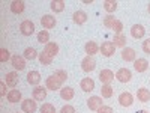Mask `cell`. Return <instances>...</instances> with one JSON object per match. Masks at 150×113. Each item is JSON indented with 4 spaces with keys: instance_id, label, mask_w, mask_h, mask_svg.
Segmentation results:
<instances>
[{
    "instance_id": "6da1fadb",
    "label": "cell",
    "mask_w": 150,
    "mask_h": 113,
    "mask_svg": "<svg viewBox=\"0 0 150 113\" xmlns=\"http://www.w3.org/2000/svg\"><path fill=\"white\" fill-rule=\"evenodd\" d=\"M99 51H101V54L105 56V57H111L116 51V45L111 41H105V42H102L101 47H99Z\"/></svg>"
},
{
    "instance_id": "7402d4cb",
    "label": "cell",
    "mask_w": 150,
    "mask_h": 113,
    "mask_svg": "<svg viewBox=\"0 0 150 113\" xmlns=\"http://www.w3.org/2000/svg\"><path fill=\"white\" fill-rule=\"evenodd\" d=\"M44 51H45L50 57H54V56L59 53V45H57L56 42H48V44L45 45V48H44Z\"/></svg>"
},
{
    "instance_id": "4dcf8cb0",
    "label": "cell",
    "mask_w": 150,
    "mask_h": 113,
    "mask_svg": "<svg viewBox=\"0 0 150 113\" xmlns=\"http://www.w3.org/2000/svg\"><path fill=\"white\" fill-rule=\"evenodd\" d=\"M48 41H50V33H48V30H41L39 33H38V42L47 45Z\"/></svg>"
},
{
    "instance_id": "9a60e30c",
    "label": "cell",
    "mask_w": 150,
    "mask_h": 113,
    "mask_svg": "<svg viewBox=\"0 0 150 113\" xmlns=\"http://www.w3.org/2000/svg\"><path fill=\"white\" fill-rule=\"evenodd\" d=\"M134 68H135L137 72H144V71H147V68H149L147 59H143V57L137 59V60L134 62Z\"/></svg>"
},
{
    "instance_id": "f546056e",
    "label": "cell",
    "mask_w": 150,
    "mask_h": 113,
    "mask_svg": "<svg viewBox=\"0 0 150 113\" xmlns=\"http://www.w3.org/2000/svg\"><path fill=\"white\" fill-rule=\"evenodd\" d=\"M104 9L111 14V12H114L117 9V2L116 0H105L104 2Z\"/></svg>"
},
{
    "instance_id": "b9f144b4",
    "label": "cell",
    "mask_w": 150,
    "mask_h": 113,
    "mask_svg": "<svg viewBox=\"0 0 150 113\" xmlns=\"http://www.w3.org/2000/svg\"><path fill=\"white\" fill-rule=\"evenodd\" d=\"M137 113H149V112H146V110H140V112H137Z\"/></svg>"
},
{
    "instance_id": "277c9868",
    "label": "cell",
    "mask_w": 150,
    "mask_h": 113,
    "mask_svg": "<svg viewBox=\"0 0 150 113\" xmlns=\"http://www.w3.org/2000/svg\"><path fill=\"white\" fill-rule=\"evenodd\" d=\"M114 72H112L111 69H102L101 72H99V80L102 82V84H111V82L114 80Z\"/></svg>"
},
{
    "instance_id": "83f0119b",
    "label": "cell",
    "mask_w": 150,
    "mask_h": 113,
    "mask_svg": "<svg viewBox=\"0 0 150 113\" xmlns=\"http://www.w3.org/2000/svg\"><path fill=\"white\" fill-rule=\"evenodd\" d=\"M36 57H39V54H38V51L33 48V47H29L24 50V59H29V60H33Z\"/></svg>"
},
{
    "instance_id": "ab89813d",
    "label": "cell",
    "mask_w": 150,
    "mask_h": 113,
    "mask_svg": "<svg viewBox=\"0 0 150 113\" xmlns=\"http://www.w3.org/2000/svg\"><path fill=\"white\" fill-rule=\"evenodd\" d=\"M98 113H114V110H112V107H110V106H102L98 110Z\"/></svg>"
},
{
    "instance_id": "8992f818",
    "label": "cell",
    "mask_w": 150,
    "mask_h": 113,
    "mask_svg": "<svg viewBox=\"0 0 150 113\" xmlns=\"http://www.w3.org/2000/svg\"><path fill=\"white\" fill-rule=\"evenodd\" d=\"M47 87H44V86H35V89H33V92H32V95H33V99L35 101H44V99L47 98Z\"/></svg>"
},
{
    "instance_id": "d6a6232c",
    "label": "cell",
    "mask_w": 150,
    "mask_h": 113,
    "mask_svg": "<svg viewBox=\"0 0 150 113\" xmlns=\"http://www.w3.org/2000/svg\"><path fill=\"white\" fill-rule=\"evenodd\" d=\"M53 75H54V77H56V79H57V80H59L62 84H63V83L66 82V79H68V74H66V71H63V69H59V71H56Z\"/></svg>"
},
{
    "instance_id": "d590c367",
    "label": "cell",
    "mask_w": 150,
    "mask_h": 113,
    "mask_svg": "<svg viewBox=\"0 0 150 113\" xmlns=\"http://www.w3.org/2000/svg\"><path fill=\"white\" fill-rule=\"evenodd\" d=\"M9 57H11L9 50H6V48H2V50H0V62H8Z\"/></svg>"
},
{
    "instance_id": "484cf974",
    "label": "cell",
    "mask_w": 150,
    "mask_h": 113,
    "mask_svg": "<svg viewBox=\"0 0 150 113\" xmlns=\"http://www.w3.org/2000/svg\"><path fill=\"white\" fill-rule=\"evenodd\" d=\"M75 95V91L72 89V87H62L60 89V97L66 99V101H69V99H72Z\"/></svg>"
},
{
    "instance_id": "5b68a950",
    "label": "cell",
    "mask_w": 150,
    "mask_h": 113,
    "mask_svg": "<svg viewBox=\"0 0 150 113\" xmlns=\"http://www.w3.org/2000/svg\"><path fill=\"white\" fill-rule=\"evenodd\" d=\"M96 68V62H95V59L92 57V56H87V57H84L83 60H81V69L84 71V72H90V71H93Z\"/></svg>"
},
{
    "instance_id": "8d00e7d4",
    "label": "cell",
    "mask_w": 150,
    "mask_h": 113,
    "mask_svg": "<svg viewBox=\"0 0 150 113\" xmlns=\"http://www.w3.org/2000/svg\"><path fill=\"white\" fill-rule=\"evenodd\" d=\"M112 30H114V35H120L122 30H123V23L120 20H116L114 26H112Z\"/></svg>"
},
{
    "instance_id": "cb8c5ba5",
    "label": "cell",
    "mask_w": 150,
    "mask_h": 113,
    "mask_svg": "<svg viewBox=\"0 0 150 113\" xmlns=\"http://www.w3.org/2000/svg\"><path fill=\"white\" fill-rule=\"evenodd\" d=\"M27 82L30 84H33V86H38V84L41 83V74L38 72V71H30L27 74Z\"/></svg>"
},
{
    "instance_id": "9c48e42d",
    "label": "cell",
    "mask_w": 150,
    "mask_h": 113,
    "mask_svg": "<svg viewBox=\"0 0 150 113\" xmlns=\"http://www.w3.org/2000/svg\"><path fill=\"white\" fill-rule=\"evenodd\" d=\"M132 77V74L128 68H120L117 72H116V79L120 82V83H128Z\"/></svg>"
},
{
    "instance_id": "f35d334b",
    "label": "cell",
    "mask_w": 150,
    "mask_h": 113,
    "mask_svg": "<svg viewBox=\"0 0 150 113\" xmlns=\"http://www.w3.org/2000/svg\"><path fill=\"white\" fill-rule=\"evenodd\" d=\"M60 113H75V109H74L72 106H69V104H66V106H63V107H62V110H60Z\"/></svg>"
},
{
    "instance_id": "ffe728a7",
    "label": "cell",
    "mask_w": 150,
    "mask_h": 113,
    "mask_svg": "<svg viewBox=\"0 0 150 113\" xmlns=\"http://www.w3.org/2000/svg\"><path fill=\"white\" fill-rule=\"evenodd\" d=\"M24 9H26V3H24L23 0H14V2L11 3V11L14 12V14H21Z\"/></svg>"
},
{
    "instance_id": "603a6c76",
    "label": "cell",
    "mask_w": 150,
    "mask_h": 113,
    "mask_svg": "<svg viewBox=\"0 0 150 113\" xmlns=\"http://www.w3.org/2000/svg\"><path fill=\"white\" fill-rule=\"evenodd\" d=\"M6 98H8L9 103H18V101H21V92L18 89H11L8 92Z\"/></svg>"
},
{
    "instance_id": "3957f363",
    "label": "cell",
    "mask_w": 150,
    "mask_h": 113,
    "mask_svg": "<svg viewBox=\"0 0 150 113\" xmlns=\"http://www.w3.org/2000/svg\"><path fill=\"white\" fill-rule=\"evenodd\" d=\"M87 106H89L90 110L98 112L99 109L104 106V103H102V97H96V95H95V97H90L89 99H87Z\"/></svg>"
},
{
    "instance_id": "e0dca14e",
    "label": "cell",
    "mask_w": 150,
    "mask_h": 113,
    "mask_svg": "<svg viewBox=\"0 0 150 113\" xmlns=\"http://www.w3.org/2000/svg\"><path fill=\"white\" fill-rule=\"evenodd\" d=\"M84 50H86L87 56H95V54L99 51V45H98L95 41H89V42H86Z\"/></svg>"
},
{
    "instance_id": "8fae6325",
    "label": "cell",
    "mask_w": 150,
    "mask_h": 113,
    "mask_svg": "<svg viewBox=\"0 0 150 113\" xmlns=\"http://www.w3.org/2000/svg\"><path fill=\"white\" fill-rule=\"evenodd\" d=\"M45 87L50 89V91H59V89H62V83L54 77V75H50V77H47Z\"/></svg>"
},
{
    "instance_id": "2e32d148",
    "label": "cell",
    "mask_w": 150,
    "mask_h": 113,
    "mask_svg": "<svg viewBox=\"0 0 150 113\" xmlns=\"http://www.w3.org/2000/svg\"><path fill=\"white\" fill-rule=\"evenodd\" d=\"M80 87H81L84 92H92V91L95 89V82H93V79H90V77L83 79L81 83H80Z\"/></svg>"
},
{
    "instance_id": "d4e9b609",
    "label": "cell",
    "mask_w": 150,
    "mask_h": 113,
    "mask_svg": "<svg viewBox=\"0 0 150 113\" xmlns=\"http://www.w3.org/2000/svg\"><path fill=\"white\" fill-rule=\"evenodd\" d=\"M126 36H125L123 33H120V35H114V39H112L111 42L114 44L116 47H120V48H125L126 47Z\"/></svg>"
},
{
    "instance_id": "7bdbcfd3",
    "label": "cell",
    "mask_w": 150,
    "mask_h": 113,
    "mask_svg": "<svg viewBox=\"0 0 150 113\" xmlns=\"http://www.w3.org/2000/svg\"><path fill=\"white\" fill-rule=\"evenodd\" d=\"M147 9H149V14H150V2H149V6H147Z\"/></svg>"
},
{
    "instance_id": "44dd1931",
    "label": "cell",
    "mask_w": 150,
    "mask_h": 113,
    "mask_svg": "<svg viewBox=\"0 0 150 113\" xmlns=\"http://www.w3.org/2000/svg\"><path fill=\"white\" fill-rule=\"evenodd\" d=\"M5 83H6L8 86H11V87H15V86L18 84V74H17L15 71L8 72V74H6V80H5Z\"/></svg>"
},
{
    "instance_id": "f1b7e54d",
    "label": "cell",
    "mask_w": 150,
    "mask_h": 113,
    "mask_svg": "<svg viewBox=\"0 0 150 113\" xmlns=\"http://www.w3.org/2000/svg\"><path fill=\"white\" fill-rule=\"evenodd\" d=\"M112 92H114V89L111 87V84H102V87H101L102 98H111L112 97Z\"/></svg>"
},
{
    "instance_id": "7a4b0ae2",
    "label": "cell",
    "mask_w": 150,
    "mask_h": 113,
    "mask_svg": "<svg viewBox=\"0 0 150 113\" xmlns=\"http://www.w3.org/2000/svg\"><path fill=\"white\" fill-rule=\"evenodd\" d=\"M20 30H21V33H23L24 36H30V35H33V33H35V24H33V21H30V20H24V21L20 24Z\"/></svg>"
},
{
    "instance_id": "5bb4252c",
    "label": "cell",
    "mask_w": 150,
    "mask_h": 113,
    "mask_svg": "<svg viewBox=\"0 0 150 113\" xmlns=\"http://www.w3.org/2000/svg\"><path fill=\"white\" fill-rule=\"evenodd\" d=\"M56 23H57V20H56V17H53V15H44V17L41 18V24H42L44 29H54Z\"/></svg>"
},
{
    "instance_id": "836d02e7",
    "label": "cell",
    "mask_w": 150,
    "mask_h": 113,
    "mask_svg": "<svg viewBox=\"0 0 150 113\" xmlns=\"http://www.w3.org/2000/svg\"><path fill=\"white\" fill-rule=\"evenodd\" d=\"M41 113H56V107L53 104H50V103H44L39 109Z\"/></svg>"
},
{
    "instance_id": "d6986e66",
    "label": "cell",
    "mask_w": 150,
    "mask_h": 113,
    "mask_svg": "<svg viewBox=\"0 0 150 113\" xmlns=\"http://www.w3.org/2000/svg\"><path fill=\"white\" fill-rule=\"evenodd\" d=\"M74 23L75 24H78V26H81V24H84L87 21V14L84 11H77V12H74V17H72Z\"/></svg>"
},
{
    "instance_id": "60d3db41",
    "label": "cell",
    "mask_w": 150,
    "mask_h": 113,
    "mask_svg": "<svg viewBox=\"0 0 150 113\" xmlns=\"http://www.w3.org/2000/svg\"><path fill=\"white\" fill-rule=\"evenodd\" d=\"M0 95L2 97H6V83L5 82H0Z\"/></svg>"
},
{
    "instance_id": "74e56055",
    "label": "cell",
    "mask_w": 150,
    "mask_h": 113,
    "mask_svg": "<svg viewBox=\"0 0 150 113\" xmlns=\"http://www.w3.org/2000/svg\"><path fill=\"white\" fill-rule=\"evenodd\" d=\"M143 51L146 54H150V38L146 41H143Z\"/></svg>"
},
{
    "instance_id": "ac0fdd59",
    "label": "cell",
    "mask_w": 150,
    "mask_h": 113,
    "mask_svg": "<svg viewBox=\"0 0 150 113\" xmlns=\"http://www.w3.org/2000/svg\"><path fill=\"white\" fill-rule=\"evenodd\" d=\"M137 98H138V101H141V103H149L150 101V91L146 89V87H140V89L137 91Z\"/></svg>"
},
{
    "instance_id": "52a82bcc",
    "label": "cell",
    "mask_w": 150,
    "mask_h": 113,
    "mask_svg": "<svg viewBox=\"0 0 150 113\" xmlns=\"http://www.w3.org/2000/svg\"><path fill=\"white\" fill-rule=\"evenodd\" d=\"M21 109H23L24 113H35V112L38 110V106H36L35 99L27 98V99H24V101L21 103Z\"/></svg>"
},
{
    "instance_id": "7c38bea8",
    "label": "cell",
    "mask_w": 150,
    "mask_h": 113,
    "mask_svg": "<svg viewBox=\"0 0 150 113\" xmlns=\"http://www.w3.org/2000/svg\"><path fill=\"white\" fill-rule=\"evenodd\" d=\"M122 59L126 60V62H135L137 60V54H135V50L131 47H125L122 50Z\"/></svg>"
},
{
    "instance_id": "ba28073f",
    "label": "cell",
    "mask_w": 150,
    "mask_h": 113,
    "mask_svg": "<svg viewBox=\"0 0 150 113\" xmlns=\"http://www.w3.org/2000/svg\"><path fill=\"white\" fill-rule=\"evenodd\" d=\"M11 62H12V67H14L17 71H23L24 68H26V60H24V56L14 54L11 57Z\"/></svg>"
},
{
    "instance_id": "30bf717a",
    "label": "cell",
    "mask_w": 150,
    "mask_h": 113,
    "mask_svg": "<svg viewBox=\"0 0 150 113\" xmlns=\"http://www.w3.org/2000/svg\"><path fill=\"white\" fill-rule=\"evenodd\" d=\"M119 103H120V106H123V107H131L132 103H134L132 94H131V92H122V94L119 95Z\"/></svg>"
},
{
    "instance_id": "4316f807",
    "label": "cell",
    "mask_w": 150,
    "mask_h": 113,
    "mask_svg": "<svg viewBox=\"0 0 150 113\" xmlns=\"http://www.w3.org/2000/svg\"><path fill=\"white\" fill-rule=\"evenodd\" d=\"M50 6H51V9L54 12H62L65 9V2L63 0H53V2L50 3Z\"/></svg>"
},
{
    "instance_id": "4fadbf2b",
    "label": "cell",
    "mask_w": 150,
    "mask_h": 113,
    "mask_svg": "<svg viewBox=\"0 0 150 113\" xmlns=\"http://www.w3.org/2000/svg\"><path fill=\"white\" fill-rule=\"evenodd\" d=\"M131 35H132V38H135V39H141V38H144V35H146L144 26H141V24H134L132 29H131Z\"/></svg>"
},
{
    "instance_id": "e575fe53",
    "label": "cell",
    "mask_w": 150,
    "mask_h": 113,
    "mask_svg": "<svg viewBox=\"0 0 150 113\" xmlns=\"http://www.w3.org/2000/svg\"><path fill=\"white\" fill-rule=\"evenodd\" d=\"M114 23H116V18L112 17V15H107V17L104 18V26H105L107 29H112Z\"/></svg>"
},
{
    "instance_id": "1f68e13d",
    "label": "cell",
    "mask_w": 150,
    "mask_h": 113,
    "mask_svg": "<svg viewBox=\"0 0 150 113\" xmlns=\"http://www.w3.org/2000/svg\"><path fill=\"white\" fill-rule=\"evenodd\" d=\"M38 59H39V62H41V65H51V62H53V57H50L45 51H42V53H39V57H38Z\"/></svg>"
}]
</instances>
